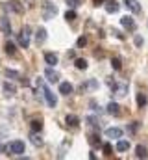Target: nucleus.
<instances>
[{"instance_id":"f257e3e1","label":"nucleus","mask_w":148,"mask_h":160,"mask_svg":"<svg viewBox=\"0 0 148 160\" xmlns=\"http://www.w3.org/2000/svg\"><path fill=\"white\" fill-rule=\"evenodd\" d=\"M6 151H7V155H15V157H19V155L24 153V142H21V140H13V142H9V143L6 145Z\"/></svg>"},{"instance_id":"f03ea898","label":"nucleus","mask_w":148,"mask_h":160,"mask_svg":"<svg viewBox=\"0 0 148 160\" xmlns=\"http://www.w3.org/2000/svg\"><path fill=\"white\" fill-rule=\"evenodd\" d=\"M37 86L43 89V95H44V99H46V104H48L50 108H56V104H58V97H56V95H54V93H52V91H50V89L41 82V80L37 82Z\"/></svg>"},{"instance_id":"7ed1b4c3","label":"nucleus","mask_w":148,"mask_h":160,"mask_svg":"<svg viewBox=\"0 0 148 160\" xmlns=\"http://www.w3.org/2000/svg\"><path fill=\"white\" fill-rule=\"evenodd\" d=\"M32 30H30V26H24L21 32H19V36H17V39H19V45L22 47V48H28L30 47V34Z\"/></svg>"},{"instance_id":"20e7f679","label":"nucleus","mask_w":148,"mask_h":160,"mask_svg":"<svg viewBox=\"0 0 148 160\" xmlns=\"http://www.w3.org/2000/svg\"><path fill=\"white\" fill-rule=\"evenodd\" d=\"M56 13H58V8H56L54 4H50V2H44V4H43V19H44V21L54 19Z\"/></svg>"},{"instance_id":"39448f33","label":"nucleus","mask_w":148,"mask_h":160,"mask_svg":"<svg viewBox=\"0 0 148 160\" xmlns=\"http://www.w3.org/2000/svg\"><path fill=\"white\" fill-rule=\"evenodd\" d=\"M120 24L126 28V30H130V32H133L135 28H137V24H135V21L130 17V15H124L122 19H120Z\"/></svg>"},{"instance_id":"423d86ee","label":"nucleus","mask_w":148,"mask_h":160,"mask_svg":"<svg viewBox=\"0 0 148 160\" xmlns=\"http://www.w3.org/2000/svg\"><path fill=\"white\" fill-rule=\"evenodd\" d=\"M2 91H4L6 97H13V95L17 93V88H15V84H11V82H4V84H2Z\"/></svg>"},{"instance_id":"0eeeda50","label":"nucleus","mask_w":148,"mask_h":160,"mask_svg":"<svg viewBox=\"0 0 148 160\" xmlns=\"http://www.w3.org/2000/svg\"><path fill=\"white\" fill-rule=\"evenodd\" d=\"M96 88H98V80L91 78V80H87V82H83V84L80 86V91L83 93V91H91V89H96Z\"/></svg>"},{"instance_id":"6e6552de","label":"nucleus","mask_w":148,"mask_h":160,"mask_svg":"<svg viewBox=\"0 0 148 160\" xmlns=\"http://www.w3.org/2000/svg\"><path fill=\"white\" fill-rule=\"evenodd\" d=\"M7 11H15V13H22V6H21V2L19 0H11V2H7L6 6H4Z\"/></svg>"},{"instance_id":"1a4fd4ad","label":"nucleus","mask_w":148,"mask_h":160,"mask_svg":"<svg viewBox=\"0 0 148 160\" xmlns=\"http://www.w3.org/2000/svg\"><path fill=\"white\" fill-rule=\"evenodd\" d=\"M104 6H106V11H108V13H117V11L120 9V4H118L117 0H106Z\"/></svg>"},{"instance_id":"9d476101","label":"nucleus","mask_w":148,"mask_h":160,"mask_svg":"<svg viewBox=\"0 0 148 160\" xmlns=\"http://www.w3.org/2000/svg\"><path fill=\"white\" fill-rule=\"evenodd\" d=\"M44 77H46V80H48L50 84H56V82L59 80V75H58V73H56V71H54L50 65H48V69L44 71Z\"/></svg>"},{"instance_id":"9b49d317","label":"nucleus","mask_w":148,"mask_h":160,"mask_svg":"<svg viewBox=\"0 0 148 160\" xmlns=\"http://www.w3.org/2000/svg\"><path fill=\"white\" fill-rule=\"evenodd\" d=\"M124 4H126V8H128L132 13H141V6H139L137 0H124Z\"/></svg>"},{"instance_id":"f8f14e48","label":"nucleus","mask_w":148,"mask_h":160,"mask_svg":"<svg viewBox=\"0 0 148 160\" xmlns=\"http://www.w3.org/2000/svg\"><path fill=\"white\" fill-rule=\"evenodd\" d=\"M0 28H2L4 36H9L11 34V24H9V19L7 17H2L0 19Z\"/></svg>"},{"instance_id":"ddd939ff","label":"nucleus","mask_w":148,"mask_h":160,"mask_svg":"<svg viewBox=\"0 0 148 160\" xmlns=\"http://www.w3.org/2000/svg\"><path fill=\"white\" fill-rule=\"evenodd\" d=\"M111 91H113L117 97H124V95H126V91H128V86H126V84H120V86H117V84H115V86L111 88Z\"/></svg>"},{"instance_id":"4468645a","label":"nucleus","mask_w":148,"mask_h":160,"mask_svg":"<svg viewBox=\"0 0 148 160\" xmlns=\"http://www.w3.org/2000/svg\"><path fill=\"white\" fill-rule=\"evenodd\" d=\"M106 136H108V138H111V140H113V138L117 140V138H120V136H122V128L111 127V128H108V130H106Z\"/></svg>"},{"instance_id":"2eb2a0df","label":"nucleus","mask_w":148,"mask_h":160,"mask_svg":"<svg viewBox=\"0 0 148 160\" xmlns=\"http://www.w3.org/2000/svg\"><path fill=\"white\" fill-rule=\"evenodd\" d=\"M72 84H69V82H61V84H59V93H61V95H71V93H72Z\"/></svg>"},{"instance_id":"dca6fc26","label":"nucleus","mask_w":148,"mask_h":160,"mask_svg":"<svg viewBox=\"0 0 148 160\" xmlns=\"http://www.w3.org/2000/svg\"><path fill=\"white\" fill-rule=\"evenodd\" d=\"M44 62H46L50 67H54V65L58 63V54H54V52H46V54H44Z\"/></svg>"},{"instance_id":"f3484780","label":"nucleus","mask_w":148,"mask_h":160,"mask_svg":"<svg viewBox=\"0 0 148 160\" xmlns=\"http://www.w3.org/2000/svg\"><path fill=\"white\" fill-rule=\"evenodd\" d=\"M85 123H87L89 127H93V128H100V119L95 118V116H87V118H85Z\"/></svg>"},{"instance_id":"a211bd4d","label":"nucleus","mask_w":148,"mask_h":160,"mask_svg":"<svg viewBox=\"0 0 148 160\" xmlns=\"http://www.w3.org/2000/svg\"><path fill=\"white\" fill-rule=\"evenodd\" d=\"M44 39H46V30H44V28H39V30L35 32L37 45H43V43H44Z\"/></svg>"},{"instance_id":"6ab92c4d","label":"nucleus","mask_w":148,"mask_h":160,"mask_svg":"<svg viewBox=\"0 0 148 160\" xmlns=\"http://www.w3.org/2000/svg\"><path fill=\"white\" fill-rule=\"evenodd\" d=\"M65 123H67V125H69V127H78V125H80V119H78V116H74V114H69V116H67V118H65Z\"/></svg>"},{"instance_id":"aec40b11","label":"nucleus","mask_w":148,"mask_h":160,"mask_svg":"<svg viewBox=\"0 0 148 160\" xmlns=\"http://www.w3.org/2000/svg\"><path fill=\"white\" fill-rule=\"evenodd\" d=\"M130 149V142L128 140H118L117 142V151L118 153H124V151H128Z\"/></svg>"},{"instance_id":"412c9836","label":"nucleus","mask_w":148,"mask_h":160,"mask_svg":"<svg viewBox=\"0 0 148 160\" xmlns=\"http://www.w3.org/2000/svg\"><path fill=\"white\" fill-rule=\"evenodd\" d=\"M108 114H111V116H118V114H120V106H118L117 102H109V104H108Z\"/></svg>"},{"instance_id":"4be33fe9","label":"nucleus","mask_w":148,"mask_h":160,"mask_svg":"<svg viewBox=\"0 0 148 160\" xmlns=\"http://www.w3.org/2000/svg\"><path fill=\"white\" fill-rule=\"evenodd\" d=\"M135 157H137V158H146V157H148L146 147H143V145H137V149H135Z\"/></svg>"},{"instance_id":"5701e85b","label":"nucleus","mask_w":148,"mask_h":160,"mask_svg":"<svg viewBox=\"0 0 148 160\" xmlns=\"http://www.w3.org/2000/svg\"><path fill=\"white\" fill-rule=\"evenodd\" d=\"M89 143H91L93 147H100V145H102L100 136H98V134H91V136H89Z\"/></svg>"},{"instance_id":"b1692460","label":"nucleus","mask_w":148,"mask_h":160,"mask_svg":"<svg viewBox=\"0 0 148 160\" xmlns=\"http://www.w3.org/2000/svg\"><path fill=\"white\" fill-rule=\"evenodd\" d=\"M30 140H32V143L35 145V147H41L43 145V138L37 134V132H32V136H30Z\"/></svg>"},{"instance_id":"393cba45","label":"nucleus","mask_w":148,"mask_h":160,"mask_svg":"<svg viewBox=\"0 0 148 160\" xmlns=\"http://www.w3.org/2000/svg\"><path fill=\"white\" fill-rule=\"evenodd\" d=\"M4 75H6L7 78H11V80H15V78H22V77H21V75H19L17 71H13V69H6V71H4Z\"/></svg>"},{"instance_id":"a878e982","label":"nucleus","mask_w":148,"mask_h":160,"mask_svg":"<svg viewBox=\"0 0 148 160\" xmlns=\"http://www.w3.org/2000/svg\"><path fill=\"white\" fill-rule=\"evenodd\" d=\"M41 128H43V121L41 119L32 121V132H41Z\"/></svg>"},{"instance_id":"bb28decb","label":"nucleus","mask_w":148,"mask_h":160,"mask_svg":"<svg viewBox=\"0 0 148 160\" xmlns=\"http://www.w3.org/2000/svg\"><path fill=\"white\" fill-rule=\"evenodd\" d=\"M146 95H145V93H137V106H139V108H143V106H145V104H146Z\"/></svg>"},{"instance_id":"cd10ccee","label":"nucleus","mask_w":148,"mask_h":160,"mask_svg":"<svg viewBox=\"0 0 148 160\" xmlns=\"http://www.w3.org/2000/svg\"><path fill=\"white\" fill-rule=\"evenodd\" d=\"M111 67H113L115 71H120V69H122V62H120V58H113V60H111Z\"/></svg>"},{"instance_id":"c85d7f7f","label":"nucleus","mask_w":148,"mask_h":160,"mask_svg":"<svg viewBox=\"0 0 148 160\" xmlns=\"http://www.w3.org/2000/svg\"><path fill=\"white\" fill-rule=\"evenodd\" d=\"M15 50H17V48H15V45H13L11 41H7V43H6V54L13 56V54H15Z\"/></svg>"},{"instance_id":"c756f323","label":"nucleus","mask_w":148,"mask_h":160,"mask_svg":"<svg viewBox=\"0 0 148 160\" xmlns=\"http://www.w3.org/2000/svg\"><path fill=\"white\" fill-rule=\"evenodd\" d=\"M74 65H76L78 69H87V60H83V58H78V60L74 62Z\"/></svg>"},{"instance_id":"7c9ffc66","label":"nucleus","mask_w":148,"mask_h":160,"mask_svg":"<svg viewBox=\"0 0 148 160\" xmlns=\"http://www.w3.org/2000/svg\"><path fill=\"white\" fill-rule=\"evenodd\" d=\"M65 19H67V22H72V21H76V11H69L67 9V13H65Z\"/></svg>"},{"instance_id":"2f4dec72","label":"nucleus","mask_w":148,"mask_h":160,"mask_svg":"<svg viewBox=\"0 0 148 160\" xmlns=\"http://www.w3.org/2000/svg\"><path fill=\"white\" fill-rule=\"evenodd\" d=\"M102 149H104V155H106V157H111V153H113L111 143H104V145H102Z\"/></svg>"},{"instance_id":"473e14b6","label":"nucleus","mask_w":148,"mask_h":160,"mask_svg":"<svg viewBox=\"0 0 148 160\" xmlns=\"http://www.w3.org/2000/svg\"><path fill=\"white\" fill-rule=\"evenodd\" d=\"M65 2H67L69 8H78V6L81 4V0H65Z\"/></svg>"},{"instance_id":"72a5a7b5","label":"nucleus","mask_w":148,"mask_h":160,"mask_svg":"<svg viewBox=\"0 0 148 160\" xmlns=\"http://www.w3.org/2000/svg\"><path fill=\"white\" fill-rule=\"evenodd\" d=\"M76 45H78L80 48H81V47H85V45H87V38H85V36H81V38H78V41H76Z\"/></svg>"},{"instance_id":"f704fd0d","label":"nucleus","mask_w":148,"mask_h":160,"mask_svg":"<svg viewBox=\"0 0 148 160\" xmlns=\"http://www.w3.org/2000/svg\"><path fill=\"white\" fill-rule=\"evenodd\" d=\"M113 36H115L117 39H124V34H120L118 30H113Z\"/></svg>"},{"instance_id":"c9c22d12","label":"nucleus","mask_w":148,"mask_h":160,"mask_svg":"<svg viewBox=\"0 0 148 160\" xmlns=\"http://www.w3.org/2000/svg\"><path fill=\"white\" fill-rule=\"evenodd\" d=\"M135 45H137V47H141V45H143V38H139V36H137V38H135Z\"/></svg>"},{"instance_id":"e433bc0d","label":"nucleus","mask_w":148,"mask_h":160,"mask_svg":"<svg viewBox=\"0 0 148 160\" xmlns=\"http://www.w3.org/2000/svg\"><path fill=\"white\" fill-rule=\"evenodd\" d=\"M2 151H6V145L2 143V138H0V153H2Z\"/></svg>"},{"instance_id":"4c0bfd02","label":"nucleus","mask_w":148,"mask_h":160,"mask_svg":"<svg viewBox=\"0 0 148 160\" xmlns=\"http://www.w3.org/2000/svg\"><path fill=\"white\" fill-rule=\"evenodd\" d=\"M102 2H106V0H95V6H102Z\"/></svg>"}]
</instances>
